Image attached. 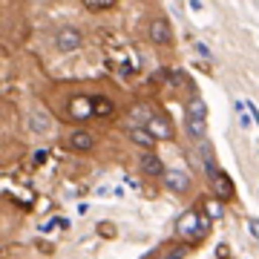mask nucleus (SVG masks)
<instances>
[{"label": "nucleus", "mask_w": 259, "mask_h": 259, "mask_svg": "<svg viewBox=\"0 0 259 259\" xmlns=\"http://www.w3.org/2000/svg\"><path fill=\"white\" fill-rule=\"evenodd\" d=\"M66 115L69 118H75V121H87L90 115H93V98L90 95H72L69 101H66Z\"/></svg>", "instance_id": "obj_7"}, {"label": "nucleus", "mask_w": 259, "mask_h": 259, "mask_svg": "<svg viewBox=\"0 0 259 259\" xmlns=\"http://www.w3.org/2000/svg\"><path fill=\"white\" fill-rule=\"evenodd\" d=\"M144 130H147L156 141H170L173 139V124H170V118H167L164 112H153L150 121L144 124Z\"/></svg>", "instance_id": "obj_6"}, {"label": "nucleus", "mask_w": 259, "mask_h": 259, "mask_svg": "<svg viewBox=\"0 0 259 259\" xmlns=\"http://www.w3.org/2000/svg\"><path fill=\"white\" fill-rule=\"evenodd\" d=\"M29 130L35 133V136H49L52 133V118H49V112L47 110H32L29 112Z\"/></svg>", "instance_id": "obj_9"}, {"label": "nucleus", "mask_w": 259, "mask_h": 259, "mask_svg": "<svg viewBox=\"0 0 259 259\" xmlns=\"http://www.w3.org/2000/svg\"><path fill=\"white\" fill-rule=\"evenodd\" d=\"M176 233H179L185 242H199L204 233H207V219H204V213H199V210H185L182 216H179Z\"/></svg>", "instance_id": "obj_1"}, {"label": "nucleus", "mask_w": 259, "mask_h": 259, "mask_svg": "<svg viewBox=\"0 0 259 259\" xmlns=\"http://www.w3.org/2000/svg\"><path fill=\"white\" fill-rule=\"evenodd\" d=\"M110 6H112L110 0H101V3H95L93 0V3H87V9H110Z\"/></svg>", "instance_id": "obj_16"}, {"label": "nucleus", "mask_w": 259, "mask_h": 259, "mask_svg": "<svg viewBox=\"0 0 259 259\" xmlns=\"http://www.w3.org/2000/svg\"><path fill=\"white\" fill-rule=\"evenodd\" d=\"M55 49L61 52V55H72V52H78V49L83 47V32L78 26H61L55 32Z\"/></svg>", "instance_id": "obj_3"}, {"label": "nucleus", "mask_w": 259, "mask_h": 259, "mask_svg": "<svg viewBox=\"0 0 259 259\" xmlns=\"http://www.w3.org/2000/svg\"><path fill=\"white\" fill-rule=\"evenodd\" d=\"M150 115H153V112H150L144 104L133 107V110H130V115H127V118H130V127H144V124L150 121Z\"/></svg>", "instance_id": "obj_14"}, {"label": "nucleus", "mask_w": 259, "mask_h": 259, "mask_svg": "<svg viewBox=\"0 0 259 259\" xmlns=\"http://www.w3.org/2000/svg\"><path fill=\"white\" fill-rule=\"evenodd\" d=\"M161 179H164V187L170 193H187L190 185H193V179L187 176L185 170H170V173H164Z\"/></svg>", "instance_id": "obj_8"}, {"label": "nucleus", "mask_w": 259, "mask_h": 259, "mask_svg": "<svg viewBox=\"0 0 259 259\" xmlns=\"http://www.w3.org/2000/svg\"><path fill=\"white\" fill-rule=\"evenodd\" d=\"M187 256V245H179V242H173V245H167L161 253H158L156 259H185Z\"/></svg>", "instance_id": "obj_15"}, {"label": "nucleus", "mask_w": 259, "mask_h": 259, "mask_svg": "<svg viewBox=\"0 0 259 259\" xmlns=\"http://www.w3.org/2000/svg\"><path fill=\"white\" fill-rule=\"evenodd\" d=\"M127 139L133 141L136 147H141L144 153H150V150L156 147V139H153V136H150L144 127H130V130H127Z\"/></svg>", "instance_id": "obj_10"}, {"label": "nucleus", "mask_w": 259, "mask_h": 259, "mask_svg": "<svg viewBox=\"0 0 259 259\" xmlns=\"http://www.w3.org/2000/svg\"><path fill=\"white\" fill-rule=\"evenodd\" d=\"M250 233H253V236L259 239V222H250Z\"/></svg>", "instance_id": "obj_18"}, {"label": "nucleus", "mask_w": 259, "mask_h": 259, "mask_svg": "<svg viewBox=\"0 0 259 259\" xmlns=\"http://www.w3.org/2000/svg\"><path fill=\"white\" fill-rule=\"evenodd\" d=\"M207 213H210V216H222V207L216 202H207Z\"/></svg>", "instance_id": "obj_17"}, {"label": "nucleus", "mask_w": 259, "mask_h": 259, "mask_svg": "<svg viewBox=\"0 0 259 259\" xmlns=\"http://www.w3.org/2000/svg\"><path fill=\"white\" fill-rule=\"evenodd\" d=\"M210 185L216 187V196H219V199H231L233 196V182L225 176L222 170H216V173L210 176Z\"/></svg>", "instance_id": "obj_11"}, {"label": "nucleus", "mask_w": 259, "mask_h": 259, "mask_svg": "<svg viewBox=\"0 0 259 259\" xmlns=\"http://www.w3.org/2000/svg\"><path fill=\"white\" fill-rule=\"evenodd\" d=\"M93 115H101V118H112L115 115V104L104 95H95L93 98Z\"/></svg>", "instance_id": "obj_13"}, {"label": "nucleus", "mask_w": 259, "mask_h": 259, "mask_svg": "<svg viewBox=\"0 0 259 259\" xmlns=\"http://www.w3.org/2000/svg\"><path fill=\"white\" fill-rule=\"evenodd\" d=\"M204 121H207V107H204V101L196 98V101L187 104L185 112V127L190 141H204Z\"/></svg>", "instance_id": "obj_2"}, {"label": "nucleus", "mask_w": 259, "mask_h": 259, "mask_svg": "<svg viewBox=\"0 0 259 259\" xmlns=\"http://www.w3.org/2000/svg\"><path fill=\"white\" fill-rule=\"evenodd\" d=\"M147 37H150V44H156V47H167V44L173 40V26H170V20L156 15V18L147 23Z\"/></svg>", "instance_id": "obj_4"}, {"label": "nucleus", "mask_w": 259, "mask_h": 259, "mask_svg": "<svg viewBox=\"0 0 259 259\" xmlns=\"http://www.w3.org/2000/svg\"><path fill=\"white\" fill-rule=\"evenodd\" d=\"M139 164L147 176H164V164H161V158H158L156 153H141Z\"/></svg>", "instance_id": "obj_12"}, {"label": "nucleus", "mask_w": 259, "mask_h": 259, "mask_svg": "<svg viewBox=\"0 0 259 259\" xmlns=\"http://www.w3.org/2000/svg\"><path fill=\"white\" fill-rule=\"evenodd\" d=\"M64 147L69 153H93L95 150V136L90 130H72L64 139Z\"/></svg>", "instance_id": "obj_5"}]
</instances>
